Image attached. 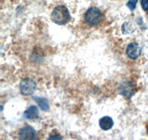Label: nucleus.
I'll return each mask as SVG.
<instances>
[{"label": "nucleus", "mask_w": 148, "mask_h": 140, "mask_svg": "<svg viewBox=\"0 0 148 140\" xmlns=\"http://www.w3.org/2000/svg\"><path fill=\"white\" fill-rule=\"evenodd\" d=\"M33 99L36 101L39 106L40 107V109L42 111H47L49 109V103L47 99L44 98V97H33Z\"/></svg>", "instance_id": "nucleus-9"}, {"label": "nucleus", "mask_w": 148, "mask_h": 140, "mask_svg": "<svg viewBox=\"0 0 148 140\" xmlns=\"http://www.w3.org/2000/svg\"><path fill=\"white\" fill-rule=\"evenodd\" d=\"M137 2H138V0H129L127 2V6L131 11H133L136 7Z\"/></svg>", "instance_id": "nucleus-10"}, {"label": "nucleus", "mask_w": 148, "mask_h": 140, "mask_svg": "<svg viewBox=\"0 0 148 140\" xmlns=\"http://www.w3.org/2000/svg\"><path fill=\"white\" fill-rule=\"evenodd\" d=\"M147 134H148V125L147 126Z\"/></svg>", "instance_id": "nucleus-14"}, {"label": "nucleus", "mask_w": 148, "mask_h": 140, "mask_svg": "<svg viewBox=\"0 0 148 140\" xmlns=\"http://www.w3.org/2000/svg\"><path fill=\"white\" fill-rule=\"evenodd\" d=\"M102 20L101 11L96 7H91L84 14V21L90 27H96Z\"/></svg>", "instance_id": "nucleus-2"}, {"label": "nucleus", "mask_w": 148, "mask_h": 140, "mask_svg": "<svg viewBox=\"0 0 148 140\" xmlns=\"http://www.w3.org/2000/svg\"><path fill=\"white\" fill-rule=\"evenodd\" d=\"M18 137L21 139H36V132L32 127L25 126L19 130Z\"/></svg>", "instance_id": "nucleus-6"}, {"label": "nucleus", "mask_w": 148, "mask_h": 140, "mask_svg": "<svg viewBox=\"0 0 148 140\" xmlns=\"http://www.w3.org/2000/svg\"><path fill=\"white\" fill-rule=\"evenodd\" d=\"M119 93L121 95L125 97L126 98L130 99L134 94L135 89L133 84L130 82H124L119 86Z\"/></svg>", "instance_id": "nucleus-4"}, {"label": "nucleus", "mask_w": 148, "mask_h": 140, "mask_svg": "<svg viewBox=\"0 0 148 140\" xmlns=\"http://www.w3.org/2000/svg\"><path fill=\"white\" fill-rule=\"evenodd\" d=\"M62 137H60V136H56V135H54V136H51V137H49L48 139H62Z\"/></svg>", "instance_id": "nucleus-13"}, {"label": "nucleus", "mask_w": 148, "mask_h": 140, "mask_svg": "<svg viewBox=\"0 0 148 140\" xmlns=\"http://www.w3.org/2000/svg\"><path fill=\"white\" fill-rule=\"evenodd\" d=\"M52 21L58 25H64L71 21V14L64 5H59L53 9L51 14Z\"/></svg>", "instance_id": "nucleus-1"}, {"label": "nucleus", "mask_w": 148, "mask_h": 140, "mask_svg": "<svg viewBox=\"0 0 148 140\" xmlns=\"http://www.w3.org/2000/svg\"><path fill=\"white\" fill-rule=\"evenodd\" d=\"M141 52V49L140 46L138 45V43L136 42H132V43H129L127 47L126 50V54L130 59L133 60H136L140 56Z\"/></svg>", "instance_id": "nucleus-5"}, {"label": "nucleus", "mask_w": 148, "mask_h": 140, "mask_svg": "<svg viewBox=\"0 0 148 140\" xmlns=\"http://www.w3.org/2000/svg\"><path fill=\"white\" fill-rule=\"evenodd\" d=\"M24 117L27 120H34L39 117V111L37 107L31 105L24 112Z\"/></svg>", "instance_id": "nucleus-8"}, {"label": "nucleus", "mask_w": 148, "mask_h": 140, "mask_svg": "<svg viewBox=\"0 0 148 140\" xmlns=\"http://www.w3.org/2000/svg\"><path fill=\"white\" fill-rule=\"evenodd\" d=\"M141 5L144 10H148V0H141Z\"/></svg>", "instance_id": "nucleus-12"}, {"label": "nucleus", "mask_w": 148, "mask_h": 140, "mask_svg": "<svg viewBox=\"0 0 148 140\" xmlns=\"http://www.w3.org/2000/svg\"><path fill=\"white\" fill-rule=\"evenodd\" d=\"M99 126L102 130H108L111 129L113 126V120L111 117L108 116L103 117L99 120Z\"/></svg>", "instance_id": "nucleus-7"}, {"label": "nucleus", "mask_w": 148, "mask_h": 140, "mask_svg": "<svg viewBox=\"0 0 148 140\" xmlns=\"http://www.w3.org/2000/svg\"><path fill=\"white\" fill-rule=\"evenodd\" d=\"M19 88H20V92L22 94L25 96H30V95H32L36 91V84L32 78L27 77L21 81Z\"/></svg>", "instance_id": "nucleus-3"}, {"label": "nucleus", "mask_w": 148, "mask_h": 140, "mask_svg": "<svg viewBox=\"0 0 148 140\" xmlns=\"http://www.w3.org/2000/svg\"><path fill=\"white\" fill-rule=\"evenodd\" d=\"M127 22L126 23H124V24L122 25V33L123 34H127L130 33V27H131V24H127Z\"/></svg>", "instance_id": "nucleus-11"}]
</instances>
